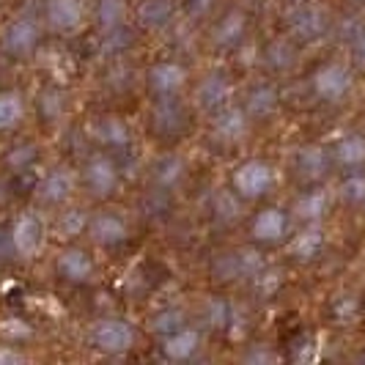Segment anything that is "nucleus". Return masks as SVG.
<instances>
[{"mask_svg": "<svg viewBox=\"0 0 365 365\" xmlns=\"http://www.w3.org/2000/svg\"><path fill=\"white\" fill-rule=\"evenodd\" d=\"M231 187H234V195L245 198V201L264 198L274 187V168L267 160H247L234 170Z\"/></svg>", "mask_w": 365, "mask_h": 365, "instance_id": "obj_1", "label": "nucleus"}, {"mask_svg": "<svg viewBox=\"0 0 365 365\" xmlns=\"http://www.w3.org/2000/svg\"><path fill=\"white\" fill-rule=\"evenodd\" d=\"M91 346L102 354H124L135 346V327L124 319H102L91 327Z\"/></svg>", "mask_w": 365, "mask_h": 365, "instance_id": "obj_2", "label": "nucleus"}, {"mask_svg": "<svg viewBox=\"0 0 365 365\" xmlns=\"http://www.w3.org/2000/svg\"><path fill=\"white\" fill-rule=\"evenodd\" d=\"M311 86H313V93L322 102L338 105V102H344L349 93H351L354 77H351V72H349L344 63H327V66H322L319 72L313 74Z\"/></svg>", "mask_w": 365, "mask_h": 365, "instance_id": "obj_3", "label": "nucleus"}, {"mask_svg": "<svg viewBox=\"0 0 365 365\" xmlns=\"http://www.w3.org/2000/svg\"><path fill=\"white\" fill-rule=\"evenodd\" d=\"M11 247L19 258H36L44 247V239H47V231H44V222L38 215L34 212H22L14 225H11Z\"/></svg>", "mask_w": 365, "mask_h": 365, "instance_id": "obj_4", "label": "nucleus"}, {"mask_svg": "<svg viewBox=\"0 0 365 365\" xmlns=\"http://www.w3.org/2000/svg\"><path fill=\"white\" fill-rule=\"evenodd\" d=\"M118 168L108 154H93L83 168V184L93 198H110L118 192Z\"/></svg>", "mask_w": 365, "mask_h": 365, "instance_id": "obj_5", "label": "nucleus"}, {"mask_svg": "<svg viewBox=\"0 0 365 365\" xmlns=\"http://www.w3.org/2000/svg\"><path fill=\"white\" fill-rule=\"evenodd\" d=\"M44 22L53 34L69 36L74 31H80L86 22V3L83 0H47Z\"/></svg>", "mask_w": 365, "mask_h": 365, "instance_id": "obj_6", "label": "nucleus"}, {"mask_svg": "<svg viewBox=\"0 0 365 365\" xmlns=\"http://www.w3.org/2000/svg\"><path fill=\"white\" fill-rule=\"evenodd\" d=\"M38 38H41V28L34 17L22 14V17H14L6 31H3V47L6 53L14 55V58H22V55H31L36 50Z\"/></svg>", "mask_w": 365, "mask_h": 365, "instance_id": "obj_7", "label": "nucleus"}, {"mask_svg": "<svg viewBox=\"0 0 365 365\" xmlns=\"http://www.w3.org/2000/svg\"><path fill=\"white\" fill-rule=\"evenodd\" d=\"M146 86L157 99L176 96L187 86V69L179 61H160L146 72Z\"/></svg>", "mask_w": 365, "mask_h": 365, "instance_id": "obj_8", "label": "nucleus"}, {"mask_svg": "<svg viewBox=\"0 0 365 365\" xmlns=\"http://www.w3.org/2000/svg\"><path fill=\"white\" fill-rule=\"evenodd\" d=\"M327 28H329V17L322 6L305 3V6H297L292 14H289V31L299 41H319V38L327 34Z\"/></svg>", "mask_w": 365, "mask_h": 365, "instance_id": "obj_9", "label": "nucleus"}, {"mask_svg": "<svg viewBox=\"0 0 365 365\" xmlns=\"http://www.w3.org/2000/svg\"><path fill=\"white\" fill-rule=\"evenodd\" d=\"M247 127H250L247 124V110L225 105L212 118V138L220 143H237L247 135Z\"/></svg>", "mask_w": 365, "mask_h": 365, "instance_id": "obj_10", "label": "nucleus"}, {"mask_svg": "<svg viewBox=\"0 0 365 365\" xmlns=\"http://www.w3.org/2000/svg\"><path fill=\"white\" fill-rule=\"evenodd\" d=\"M74 192V173L69 168H53L41 182H38V201L47 206H61L72 198Z\"/></svg>", "mask_w": 365, "mask_h": 365, "instance_id": "obj_11", "label": "nucleus"}, {"mask_svg": "<svg viewBox=\"0 0 365 365\" xmlns=\"http://www.w3.org/2000/svg\"><path fill=\"white\" fill-rule=\"evenodd\" d=\"M55 269L66 283H91L93 274H96L91 256L80 247H66L55 261Z\"/></svg>", "mask_w": 365, "mask_h": 365, "instance_id": "obj_12", "label": "nucleus"}, {"mask_svg": "<svg viewBox=\"0 0 365 365\" xmlns=\"http://www.w3.org/2000/svg\"><path fill=\"white\" fill-rule=\"evenodd\" d=\"M88 234H91V239L96 245H102V247H115V245L127 242L129 225L121 215H115V212H102V215H96V217L88 222Z\"/></svg>", "mask_w": 365, "mask_h": 365, "instance_id": "obj_13", "label": "nucleus"}, {"mask_svg": "<svg viewBox=\"0 0 365 365\" xmlns=\"http://www.w3.org/2000/svg\"><path fill=\"white\" fill-rule=\"evenodd\" d=\"M253 239L256 242H264V245H272V242H280V239L289 234V215L277 206H269V209H261L256 217H253Z\"/></svg>", "mask_w": 365, "mask_h": 365, "instance_id": "obj_14", "label": "nucleus"}, {"mask_svg": "<svg viewBox=\"0 0 365 365\" xmlns=\"http://www.w3.org/2000/svg\"><path fill=\"white\" fill-rule=\"evenodd\" d=\"M294 168H297V173H299V179H305V182H319V179H324L329 170V154L324 146H302L297 151V157H294Z\"/></svg>", "mask_w": 365, "mask_h": 365, "instance_id": "obj_15", "label": "nucleus"}, {"mask_svg": "<svg viewBox=\"0 0 365 365\" xmlns=\"http://www.w3.org/2000/svg\"><path fill=\"white\" fill-rule=\"evenodd\" d=\"M231 93H234V88L222 74H209L206 80H201V86L195 91V102L201 110L217 113L220 108H225L231 102Z\"/></svg>", "mask_w": 365, "mask_h": 365, "instance_id": "obj_16", "label": "nucleus"}, {"mask_svg": "<svg viewBox=\"0 0 365 365\" xmlns=\"http://www.w3.org/2000/svg\"><path fill=\"white\" fill-rule=\"evenodd\" d=\"M245 31H247V17H245V11L234 9V11L222 14L217 25L212 28V44L220 50H231L245 38Z\"/></svg>", "mask_w": 365, "mask_h": 365, "instance_id": "obj_17", "label": "nucleus"}, {"mask_svg": "<svg viewBox=\"0 0 365 365\" xmlns=\"http://www.w3.org/2000/svg\"><path fill=\"white\" fill-rule=\"evenodd\" d=\"M198 346H201V335L190 327H182L176 329V332H170V335H163V354L168 360H173V363L190 360L198 351Z\"/></svg>", "mask_w": 365, "mask_h": 365, "instance_id": "obj_18", "label": "nucleus"}, {"mask_svg": "<svg viewBox=\"0 0 365 365\" xmlns=\"http://www.w3.org/2000/svg\"><path fill=\"white\" fill-rule=\"evenodd\" d=\"M332 160L346 170L365 168V138L363 135H344L332 148Z\"/></svg>", "mask_w": 365, "mask_h": 365, "instance_id": "obj_19", "label": "nucleus"}, {"mask_svg": "<svg viewBox=\"0 0 365 365\" xmlns=\"http://www.w3.org/2000/svg\"><path fill=\"white\" fill-rule=\"evenodd\" d=\"M176 11V3L173 0H140L138 6V22L148 28V31H157V28H165L170 17Z\"/></svg>", "mask_w": 365, "mask_h": 365, "instance_id": "obj_20", "label": "nucleus"}, {"mask_svg": "<svg viewBox=\"0 0 365 365\" xmlns=\"http://www.w3.org/2000/svg\"><path fill=\"white\" fill-rule=\"evenodd\" d=\"M93 138H96L99 146H108V148H124L132 140L127 124L118 121V118H99L93 124Z\"/></svg>", "mask_w": 365, "mask_h": 365, "instance_id": "obj_21", "label": "nucleus"}, {"mask_svg": "<svg viewBox=\"0 0 365 365\" xmlns=\"http://www.w3.org/2000/svg\"><path fill=\"white\" fill-rule=\"evenodd\" d=\"M93 17H96V25H99L102 34L124 28V22H127V0H99Z\"/></svg>", "mask_w": 365, "mask_h": 365, "instance_id": "obj_22", "label": "nucleus"}, {"mask_svg": "<svg viewBox=\"0 0 365 365\" xmlns=\"http://www.w3.org/2000/svg\"><path fill=\"white\" fill-rule=\"evenodd\" d=\"M329 198L324 190H308L299 201L294 203V215L305 222H319V220L327 215Z\"/></svg>", "mask_w": 365, "mask_h": 365, "instance_id": "obj_23", "label": "nucleus"}, {"mask_svg": "<svg viewBox=\"0 0 365 365\" xmlns=\"http://www.w3.org/2000/svg\"><path fill=\"white\" fill-rule=\"evenodd\" d=\"M324 250V231L311 222V228H305L302 234H297L292 242V256H297L299 261H311Z\"/></svg>", "mask_w": 365, "mask_h": 365, "instance_id": "obj_24", "label": "nucleus"}, {"mask_svg": "<svg viewBox=\"0 0 365 365\" xmlns=\"http://www.w3.org/2000/svg\"><path fill=\"white\" fill-rule=\"evenodd\" d=\"M277 110V91L269 83H261L253 91L247 93V113L256 118H269Z\"/></svg>", "mask_w": 365, "mask_h": 365, "instance_id": "obj_25", "label": "nucleus"}, {"mask_svg": "<svg viewBox=\"0 0 365 365\" xmlns=\"http://www.w3.org/2000/svg\"><path fill=\"white\" fill-rule=\"evenodd\" d=\"M25 118V102L17 91L0 93V132H11Z\"/></svg>", "mask_w": 365, "mask_h": 365, "instance_id": "obj_26", "label": "nucleus"}, {"mask_svg": "<svg viewBox=\"0 0 365 365\" xmlns=\"http://www.w3.org/2000/svg\"><path fill=\"white\" fill-rule=\"evenodd\" d=\"M182 173H184V163L179 157H173V154L157 160V165H154V182L160 184L163 190L173 187V184L182 179Z\"/></svg>", "mask_w": 365, "mask_h": 365, "instance_id": "obj_27", "label": "nucleus"}, {"mask_svg": "<svg viewBox=\"0 0 365 365\" xmlns=\"http://www.w3.org/2000/svg\"><path fill=\"white\" fill-rule=\"evenodd\" d=\"M267 66L274 72H286L294 66V47L286 38H274L267 47Z\"/></svg>", "mask_w": 365, "mask_h": 365, "instance_id": "obj_28", "label": "nucleus"}, {"mask_svg": "<svg viewBox=\"0 0 365 365\" xmlns=\"http://www.w3.org/2000/svg\"><path fill=\"white\" fill-rule=\"evenodd\" d=\"M154 124L160 129H176L182 124V110L173 102V96L157 102V108H154Z\"/></svg>", "mask_w": 365, "mask_h": 365, "instance_id": "obj_29", "label": "nucleus"}, {"mask_svg": "<svg viewBox=\"0 0 365 365\" xmlns=\"http://www.w3.org/2000/svg\"><path fill=\"white\" fill-rule=\"evenodd\" d=\"M341 198L351 206L365 201V173L363 170H351L346 179L341 182Z\"/></svg>", "mask_w": 365, "mask_h": 365, "instance_id": "obj_30", "label": "nucleus"}, {"mask_svg": "<svg viewBox=\"0 0 365 365\" xmlns=\"http://www.w3.org/2000/svg\"><path fill=\"white\" fill-rule=\"evenodd\" d=\"M86 215L80 212V209H69V212H63V217L58 220V231H61V237H77V234H83L86 231Z\"/></svg>", "mask_w": 365, "mask_h": 365, "instance_id": "obj_31", "label": "nucleus"}, {"mask_svg": "<svg viewBox=\"0 0 365 365\" xmlns=\"http://www.w3.org/2000/svg\"><path fill=\"white\" fill-rule=\"evenodd\" d=\"M182 313L179 311H163L154 316V322H151V327L154 332H160V335H170V332H176V329H182Z\"/></svg>", "mask_w": 365, "mask_h": 365, "instance_id": "obj_32", "label": "nucleus"}, {"mask_svg": "<svg viewBox=\"0 0 365 365\" xmlns=\"http://www.w3.org/2000/svg\"><path fill=\"white\" fill-rule=\"evenodd\" d=\"M349 47H351L354 61H357L360 66H365V25H360V31L349 38Z\"/></svg>", "mask_w": 365, "mask_h": 365, "instance_id": "obj_33", "label": "nucleus"}, {"mask_svg": "<svg viewBox=\"0 0 365 365\" xmlns=\"http://www.w3.org/2000/svg\"><path fill=\"white\" fill-rule=\"evenodd\" d=\"M209 319H212V324H225V322H228V305L212 299V313H209Z\"/></svg>", "mask_w": 365, "mask_h": 365, "instance_id": "obj_34", "label": "nucleus"}, {"mask_svg": "<svg viewBox=\"0 0 365 365\" xmlns=\"http://www.w3.org/2000/svg\"><path fill=\"white\" fill-rule=\"evenodd\" d=\"M209 6H212V0H187V14L190 17H201L209 11Z\"/></svg>", "mask_w": 365, "mask_h": 365, "instance_id": "obj_35", "label": "nucleus"}, {"mask_svg": "<svg viewBox=\"0 0 365 365\" xmlns=\"http://www.w3.org/2000/svg\"><path fill=\"white\" fill-rule=\"evenodd\" d=\"M22 360H25V354H19L17 349L0 346V363H9V365H14V363H22Z\"/></svg>", "mask_w": 365, "mask_h": 365, "instance_id": "obj_36", "label": "nucleus"}, {"mask_svg": "<svg viewBox=\"0 0 365 365\" xmlns=\"http://www.w3.org/2000/svg\"><path fill=\"white\" fill-rule=\"evenodd\" d=\"M354 3H363V6H365V0H354Z\"/></svg>", "mask_w": 365, "mask_h": 365, "instance_id": "obj_37", "label": "nucleus"}]
</instances>
